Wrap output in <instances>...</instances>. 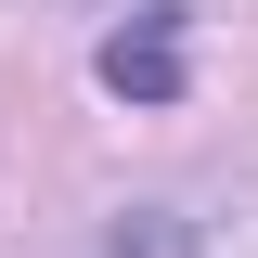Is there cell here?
I'll return each mask as SVG.
<instances>
[{
	"label": "cell",
	"mask_w": 258,
	"mask_h": 258,
	"mask_svg": "<svg viewBox=\"0 0 258 258\" xmlns=\"http://www.w3.org/2000/svg\"><path fill=\"white\" fill-rule=\"evenodd\" d=\"M103 91H129V103H168L181 91V13H142V26L103 39Z\"/></svg>",
	"instance_id": "cell-1"
}]
</instances>
